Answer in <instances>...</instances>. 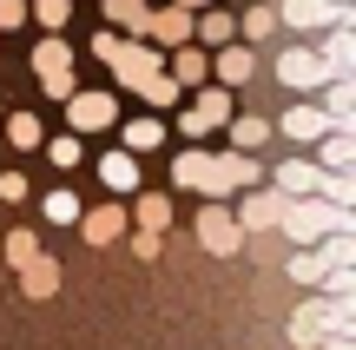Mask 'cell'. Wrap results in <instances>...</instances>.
<instances>
[{"instance_id": "1", "label": "cell", "mask_w": 356, "mask_h": 350, "mask_svg": "<svg viewBox=\"0 0 356 350\" xmlns=\"http://www.w3.org/2000/svg\"><path fill=\"white\" fill-rule=\"evenodd\" d=\"M277 225L310 251V245H323L330 232H350V212H330V205H317V198H304V205H284V218H277Z\"/></svg>"}, {"instance_id": "2", "label": "cell", "mask_w": 356, "mask_h": 350, "mask_svg": "<svg viewBox=\"0 0 356 350\" xmlns=\"http://www.w3.org/2000/svg\"><path fill=\"white\" fill-rule=\"evenodd\" d=\"M277 20L284 26H304V33H330V26H343V13H337L330 0H284Z\"/></svg>"}, {"instance_id": "3", "label": "cell", "mask_w": 356, "mask_h": 350, "mask_svg": "<svg viewBox=\"0 0 356 350\" xmlns=\"http://www.w3.org/2000/svg\"><path fill=\"white\" fill-rule=\"evenodd\" d=\"M277 79H284V86H304V93H310V86H330V66H323L310 47H291V53L277 60Z\"/></svg>"}, {"instance_id": "4", "label": "cell", "mask_w": 356, "mask_h": 350, "mask_svg": "<svg viewBox=\"0 0 356 350\" xmlns=\"http://www.w3.org/2000/svg\"><path fill=\"white\" fill-rule=\"evenodd\" d=\"M73 126H79V132L113 126V93H79V100H73Z\"/></svg>"}, {"instance_id": "5", "label": "cell", "mask_w": 356, "mask_h": 350, "mask_svg": "<svg viewBox=\"0 0 356 350\" xmlns=\"http://www.w3.org/2000/svg\"><path fill=\"white\" fill-rule=\"evenodd\" d=\"M350 53H356L350 26H330V33H323V53H317V60L330 66V79H350Z\"/></svg>"}, {"instance_id": "6", "label": "cell", "mask_w": 356, "mask_h": 350, "mask_svg": "<svg viewBox=\"0 0 356 350\" xmlns=\"http://www.w3.org/2000/svg\"><path fill=\"white\" fill-rule=\"evenodd\" d=\"M284 132H291V139H323V132H330V119L317 113V106H291V113H284Z\"/></svg>"}, {"instance_id": "7", "label": "cell", "mask_w": 356, "mask_h": 350, "mask_svg": "<svg viewBox=\"0 0 356 350\" xmlns=\"http://www.w3.org/2000/svg\"><path fill=\"white\" fill-rule=\"evenodd\" d=\"M291 344H323V304H297V317H291Z\"/></svg>"}, {"instance_id": "8", "label": "cell", "mask_w": 356, "mask_h": 350, "mask_svg": "<svg viewBox=\"0 0 356 350\" xmlns=\"http://www.w3.org/2000/svg\"><path fill=\"white\" fill-rule=\"evenodd\" d=\"M350 152H356V145H350V132H323V166H330L337 179L350 172Z\"/></svg>"}, {"instance_id": "9", "label": "cell", "mask_w": 356, "mask_h": 350, "mask_svg": "<svg viewBox=\"0 0 356 350\" xmlns=\"http://www.w3.org/2000/svg\"><path fill=\"white\" fill-rule=\"evenodd\" d=\"M291 278L304 291H323V258H317V251H297V258H291Z\"/></svg>"}, {"instance_id": "10", "label": "cell", "mask_w": 356, "mask_h": 350, "mask_svg": "<svg viewBox=\"0 0 356 350\" xmlns=\"http://www.w3.org/2000/svg\"><path fill=\"white\" fill-rule=\"evenodd\" d=\"M99 172H106V185H113V192H126V185L139 179V172H132V159H126V152H106V159H99Z\"/></svg>"}, {"instance_id": "11", "label": "cell", "mask_w": 356, "mask_h": 350, "mask_svg": "<svg viewBox=\"0 0 356 350\" xmlns=\"http://www.w3.org/2000/svg\"><path fill=\"white\" fill-rule=\"evenodd\" d=\"M218 119H225V100H218V93H204L198 113H185V132H204V126H218Z\"/></svg>"}, {"instance_id": "12", "label": "cell", "mask_w": 356, "mask_h": 350, "mask_svg": "<svg viewBox=\"0 0 356 350\" xmlns=\"http://www.w3.org/2000/svg\"><path fill=\"white\" fill-rule=\"evenodd\" d=\"M310 185H323V172L304 166V159H291V166H284V192H310Z\"/></svg>"}, {"instance_id": "13", "label": "cell", "mask_w": 356, "mask_h": 350, "mask_svg": "<svg viewBox=\"0 0 356 350\" xmlns=\"http://www.w3.org/2000/svg\"><path fill=\"white\" fill-rule=\"evenodd\" d=\"M53 271H60V264H53V258H40V264H26V291H33V298H47V291L60 285V278H53Z\"/></svg>"}, {"instance_id": "14", "label": "cell", "mask_w": 356, "mask_h": 350, "mask_svg": "<svg viewBox=\"0 0 356 350\" xmlns=\"http://www.w3.org/2000/svg\"><path fill=\"white\" fill-rule=\"evenodd\" d=\"M277 218H284L277 198H257V205H244V225H257V232H264V225H277Z\"/></svg>"}, {"instance_id": "15", "label": "cell", "mask_w": 356, "mask_h": 350, "mask_svg": "<svg viewBox=\"0 0 356 350\" xmlns=\"http://www.w3.org/2000/svg\"><path fill=\"white\" fill-rule=\"evenodd\" d=\"M139 218H145V238H152L159 225H172V205L165 198H139Z\"/></svg>"}, {"instance_id": "16", "label": "cell", "mask_w": 356, "mask_h": 350, "mask_svg": "<svg viewBox=\"0 0 356 350\" xmlns=\"http://www.w3.org/2000/svg\"><path fill=\"white\" fill-rule=\"evenodd\" d=\"M47 218H53V225H73V218H79V198H73V192H53V198H47Z\"/></svg>"}, {"instance_id": "17", "label": "cell", "mask_w": 356, "mask_h": 350, "mask_svg": "<svg viewBox=\"0 0 356 350\" xmlns=\"http://www.w3.org/2000/svg\"><path fill=\"white\" fill-rule=\"evenodd\" d=\"M204 172H211V159H198V152H185V159H178V185H198Z\"/></svg>"}, {"instance_id": "18", "label": "cell", "mask_w": 356, "mask_h": 350, "mask_svg": "<svg viewBox=\"0 0 356 350\" xmlns=\"http://www.w3.org/2000/svg\"><path fill=\"white\" fill-rule=\"evenodd\" d=\"M264 119H238V126H231V139H238V145H264Z\"/></svg>"}, {"instance_id": "19", "label": "cell", "mask_w": 356, "mask_h": 350, "mask_svg": "<svg viewBox=\"0 0 356 350\" xmlns=\"http://www.w3.org/2000/svg\"><path fill=\"white\" fill-rule=\"evenodd\" d=\"M33 66H47V73H66V47H60V40H47V47L33 53Z\"/></svg>"}, {"instance_id": "20", "label": "cell", "mask_w": 356, "mask_h": 350, "mask_svg": "<svg viewBox=\"0 0 356 350\" xmlns=\"http://www.w3.org/2000/svg\"><path fill=\"white\" fill-rule=\"evenodd\" d=\"M126 139L139 145V152H152V145H159V126H152V119H139V126H126Z\"/></svg>"}, {"instance_id": "21", "label": "cell", "mask_w": 356, "mask_h": 350, "mask_svg": "<svg viewBox=\"0 0 356 350\" xmlns=\"http://www.w3.org/2000/svg\"><path fill=\"white\" fill-rule=\"evenodd\" d=\"M33 139H40V126H33V119L20 113V119H13V145H33Z\"/></svg>"}, {"instance_id": "22", "label": "cell", "mask_w": 356, "mask_h": 350, "mask_svg": "<svg viewBox=\"0 0 356 350\" xmlns=\"http://www.w3.org/2000/svg\"><path fill=\"white\" fill-rule=\"evenodd\" d=\"M53 166H79V139H60V145H53Z\"/></svg>"}, {"instance_id": "23", "label": "cell", "mask_w": 356, "mask_h": 350, "mask_svg": "<svg viewBox=\"0 0 356 350\" xmlns=\"http://www.w3.org/2000/svg\"><path fill=\"white\" fill-rule=\"evenodd\" d=\"M323 350H356V344L350 337H323Z\"/></svg>"}, {"instance_id": "24", "label": "cell", "mask_w": 356, "mask_h": 350, "mask_svg": "<svg viewBox=\"0 0 356 350\" xmlns=\"http://www.w3.org/2000/svg\"><path fill=\"white\" fill-rule=\"evenodd\" d=\"M185 7H204V0H185Z\"/></svg>"}]
</instances>
